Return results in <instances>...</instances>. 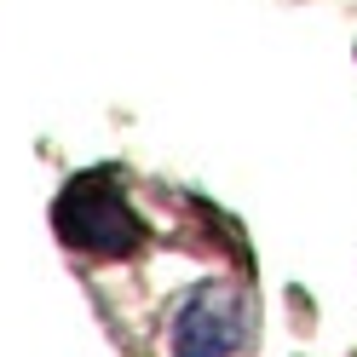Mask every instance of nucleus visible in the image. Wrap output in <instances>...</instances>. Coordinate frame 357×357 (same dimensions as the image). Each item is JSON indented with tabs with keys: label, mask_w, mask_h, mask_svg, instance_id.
Here are the masks:
<instances>
[{
	"label": "nucleus",
	"mask_w": 357,
	"mask_h": 357,
	"mask_svg": "<svg viewBox=\"0 0 357 357\" xmlns=\"http://www.w3.org/2000/svg\"><path fill=\"white\" fill-rule=\"evenodd\" d=\"M248 334L242 300L225 282H202L173 317V357H231Z\"/></svg>",
	"instance_id": "nucleus-2"
},
{
	"label": "nucleus",
	"mask_w": 357,
	"mask_h": 357,
	"mask_svg": "<svg viewBox=\"0 0 357 357\" xmlns=\"http://www.w3.org/2000/svg\"><path fill=\"white\" fill-rule=\"evenodd\" d=\"M52 219H58L63 242L93 248V254H116V259H121V254H139V248H144V219L127 208V196L109 185L104 173L75 178V185L58 196Z\"/></svg>",
	"instance_id": "nucleus-1"
}]
</instances>
